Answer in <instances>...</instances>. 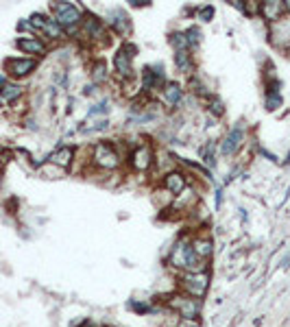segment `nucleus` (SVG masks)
Listing matches in <instances>:
<instances>
[{
  "instance_id": "f257e3e1",
  "label": "nucleus",
  "mask_w": 290,
  "mask_h": 327,
  "mask_svg": "<svg viewBox=\"0 0 290 327\" xmlns=\"http://www.w3.org/2000/svg\"><path fill=\"white\" fill-rule=\"evenodd\" d=\"M168 264L172 268H177L181 273H197V271H205V262H201L197 256H194L190 240L188 238H179L170 249L168 256Z\"/></svg>"
},
{
  "instance_id": "f03ea898",
  "label": "nucleus",
  "mask_w": 290,
  "mask_h": 327,
  "mask_svg": "<svg viewBox=\"0 0 290 327\" xmlns=\"http://www.w3.org/2000/svg\"><path fill=\"white\" fill-rule=\"evenodd\" d=\"M92 164L96 166L98 170H116V168H120L122 166V159H125V155L118 151V147L116 144H112V142H107V140H103V142H96L92 147Z\"/></svg>"
},
{
  "instance_id": "7ed1b4c3",
  "label": "nucleus",
  "mask_w": 290,
  "mask_h": 327,
  "mask_svg": "<svg viewBox=\"0 0 290 327\" xmlns=\"http://www.w3.org/2000/svg\"><path fill=\"white\" fill-rule=\"evenodd\" d=\"M135 53H137V48L131 42H125L114 53V72H116V77H118L120 83H131L133 81V77H135V70H133Z\"/></svg>"
},
{
  "instance_id": "20e7f679",
  "label": "nucleus",
  "mask_w": 290,
  "mask_h": 327,
  "mask_svg": "<svg viewBox=\"0 0 290 327\" xmlns=\"http://www.w3.org/2000/svg\"><path fill=\"white\" fill-rule=\"evenodd\" d=\"M50 11H53V18L57 20V24L66 31V35L81 28L83 11L75 3H53L50 5Z\"/></svg>"
},
{
  "instance_id": "39448f33",
  "label": "nucleus",
  "mask_w": 290,
  "mask_h": 327,
  "mask_svg": "<svg viewBox=\"0 0 290 327\" xmlns=\"http://www.w3.org/2000/svg\"><path fill=\"white\" fill-rule=\"evenodd\" d=\"M179 288L181 293L192 297V299H203L209 288V273L207 271H197V273H181L179 277Z\"/></svg>"
},
{
  "instance_id": "423d86ee",
  "label": "nucleus",
  "mask_w": 290,
  "mask_h": 327,
  "mask_svg": "<svg viewBox=\"0 0 290 327\" xmlns=\"http://www.w3.org/2000/svg\"><path fill=\"white\" fill-rule=\"evenodd\" d=\"M168 310L179 314L181 321H197L201 314V301L192 299V297H188L184 293H177L168 297Z\"/></svg>"
},
{
  "instance_id": "0eeeda50",
  "label": "nucleus",
  "mask_w": 290,
  "mask_h": 327,
  "mask_svg": "<svg viewBox=\"0 0 290 327\" xmlns=\"http://www.w3.org/2000/svg\"><path fill=\"white\" fill-rule=\"evenodd\" d=\"M127 159H129L131 170L147 172V170L153 168V164H155V151H153V147H151L149 142H140V144H135V147H131Z\"/></svg>"
},
{
  "instance_id": "6e6552de",
  "label": "nucleus",
  "mask_w": 290,
  "mask_h": 327,
  "mask_svg": "<svg viewBox=\"0 0 290 327\" xmlns=\"http://www.w3.org/2000/svg\"><path fill=\"white\" fill-rule=\"evenodd\" d=\"M81 35H83V38H88L90 42H94V44H98L100 40L107 44V38H110V33H107L105 24L100 22V18L94 16V13H83Z\"/></svg>"
},
{
  "instance_id": "1a4fd4ad",
  "label": "nucleus",
  "mask_w": 290,
  "mask_h": 327,
  "mask_svg": "<svg viewBox=\"0 0 290 327\" xmlns=\"http://www.w3.org/2000/svg\"><path fill=\"white\" fill-rule=\"evenodd\" d=\"M5 68H7V75L9 77L24 79L38 70V59H31V57H13V59L5 61Z\"/></svg>"
},
{
  "instance_id": "9d476101",
  "label": "nucleus",
  "mask_w": 290,
  "mask_h": 327,
  "mask_svg": "<svg viewBox=\"0 0 290 327\" xmlns=\"http://www.w3.org/2000/svg\"><path fill=\"white\" fill-rule=\"evenodd\" d=\"M166 77L162 65H147L142 72V90L144 92H153V90H164Z\"/></svg>"
},
{
  "instance_id": "9b49d317",
  "label": "nucleus",
  "mask_w": 290,
  "mask_h": 327,
  "mask_svg": "<svg viewBox=\"0 0 290 327\" xmlns=\"http://www.w3.org/2000/svg\"><path fill=\"white\" fill-rule=\"evenodd\" d=\"M162 188L168 190L172 196H179L181 192L188 188V174L181 170H168L166 174H162Z\"/></svg>"
},
{
  "instance_id": "f8f14e48",
  "label": "nucleus",
  "mask_w": 290,
  "mask_h": 327,
  "mask_svg": "<svg viewBox=\"0 0 290 327\" xmlns=\"http://www.w3.org/2000/svg\"><path fill=\"white\" fill-rule=\"evenodd\" d=\"M16 46H18V50H22L24 55H31V59H35V57H44V53L48 50L46 42L42 38H35V35H28V38H18Z\"/></svg>"
},
{
  "instance_id": "ddd939ff",
  "label": "nucleus",
  "mask_w": 290,
  "mask_h": 327,
  "mask_svg": "<svg viewBox=\"0 0 290 327\" xmlns=\"http://www.w3.org/2000/svg\"><path fill=\"white\" fill-rule=\"evenodd\" d=\"M242 142H244V131H242V127H234L227 135H225V140L221 142V153H223L225 157L236 155L238 149L242 147Z\"/></svg>"
},
{
  "instance_id": "4468645a",
  "label": "nucleus",
  "mask_w": 290,
  "mask_h": 327,
  "mask_svg": "<svg viewBox=\"0 0 290 327\" xmlns=\"http://www.w3.org/2000/svg\"><path fill=\"white\" fill-rule=\"evenodd\" d=\"M190 246H192L194 256H197L201 262H207L209 258H212V253H214V242L209 240V236H203V234L194 236L190 240Z\"/></svg>"
},
{
  "instance_id": "2eb2a0df",
  "label": "nucleus",
  "mask_w": 290,
  "mask_h": 327,
  "mask_svg": "<svg viewBox=\"0 0 290 327\" xmlns=\"http://www.w3.org/2000/svg\"><path fill=\"white\" fill-rule=\"evenodd\" d=\"M72 162H75V149H72V147H61V149H57V151H53L48 155V164L61 168L63 172L70 168Z\"/></svg>"
},
{
  "instance_id": "dca6fc26",
  "label": "nucleus",
  "mask_w": 290,
  "mask_h": 327,
  "mask_svg": "<svg viewBox=\"0 0 290 327\" xmlns=\"http://www.w3.org/2000/svg\"><path fill=\"white\" fill-rule=\"evenodd\" d=\"M284 3H279V0H264L262 5H260V16H262L266 22H279L284 18Z\"/></svg>"
},
{
  "instance_id": "f3484780",
  "label": "nucleus",
  "mask_w": 290,
  "mask_h": 327,
  "mask_svg": "<svg viewBox=\"0 0 290 327\" xmlns=\"http://www.w3.org/2000/svg\"><path fill=\"white\" fill-rule=\"evenodd\" d=\"M40 33L44 35L46 40H50V42H61L63 38H66V31H63V28L57 24V20L53 16H46L44 18V24H42Z\"/></svg>"
},
{
  "instance_id": "a211bd4d",
  "label": "nucleus",
  "mask_w": 290,
  "mask_h": 327,
  "mask_svg": "<svg viewBox=\"0 0 290 327\" xmlns=\"http://www.w3.org/2000/svg\"><path fill=\"white\" fill-rule=\"evenodd\" d=\"M162 98H164V103L168 105V107L179 105L181 98H184V87H181L179 83H175V81L166 83L164 90H162Z\"/></svg>"
},
{
  "instance_id": "6ab92c4d",
  "label": "nucleus",
  "mask_w": 290,
  "mask_h": 327,
  "mask_svg": "<svg viewBox=\"0 0 290 327\" xmlns=\"http://www.w3.org/2000/svg\"><path fill=\"white\" fill-rule=\"evenodd\" d=\"M110 18H112V26H114V31L118 33V35H127L129 31H131V20H129V16L122 9H116L110 13Z\"/></svg>"
},
{
  "instance_id": "aec40b11",
  "label": "nucleus",
  "mask_w": 290,
  "mask_h": 327,
  "mask_svg": "<svg viewBox=\"0 0 290 327\" xmlns=\"http://www.w3.org/2000/svg\"><path fill=\"white\" fill-rule=\"evenodd\" d=\"M0 94H3L5 103H16L18 98L24 96V87L18 85V83H9V81H7L3 87H0Z\"/></svg>"
},
{
  "instance_id": "412c9836",
  "label": "nucleus",
  "mask_w": 290,
  "mask_h": 327,
  "mask_svg": "<svg viewBox=\"0 0 290 327\" xmlns=\"http://www.w3.org/2000/svg\"><path fill=\"white\" fill-rule=\"evenodd\" d=\"M175 65H177L179 72H184V75H192L194 61H192L190 50H181V53H175Z\"/></svg>"
},
{
  "instance_id": "4be33fe9",
  "label": "nucleus",
  "mask_w": 290,
  "mask_h": 327,
  "mask_svg": "<svg viewBox=\"0 0 290 327\" xmlns=\"http://www.w3.org/2000/svg\"><path fill=\"white\" fill-rule=\"evenodd\" d=\"M168 44L175 48V53H181V50H190V42H188L186 31H175L168 35Z\"/></svg>"
},
{
  "instance_id": "5701e85b",
  "label": "nucleus",
  "mask_w": 290,
  "mask_h": 327,
  "mask_svg": "<svg viewBox=\"0 0 290 327\" xmlns=\"http://www.w3.org/2000/svg\"><path fill=\"white\" fill-rule=\"evenodd\" d=\"M92 79H94V83H105V79H107V68H105V63L103 59H98V61H94L92 65Z\"/></svg>"
},
{
  "instance_id": "b1692460",
  "label": "nucleus",
  "mask_w": 290,
  "mask_h": 327,
  "mask_svg": "<svg viewBox=\"0 0 290 327\" xmlns=\"http://www.w3.org/2000/svg\"><path fill=\"white\" fill-rule=\"evenodd\" d=\"M186 35H188V42H190V48H197L199 42H201L199 28H186Z\"/></svg>"
},
{
  "instance_id": "393cba45",
  "label": "nucleus",
  "mask_w": 290,
  "mask_h": 327,
  "mask_svg": "<svg viewBox=\"0 0 290 327\" xmlns=\"http://www.w3.org/2000/svg\"><path fill=\"white\" fill-rule=\"evenodd\" d=\"M207 100H209V112H214L216 116H223L225 109H223V103H221V100L216 98V96H207Z\"/></svg>"
},
{
  "instance_id": "a878e982",
  "label": "nucleus",
  "mask_w": 290,
  "mask_h": 327,
  "mask_svg": "<svg viewBox=\"0 0 290 327\" xmlns=\"http://www.w3.org/2000/svg\"><path fill=\"white\" fill-rule=\"evenodd\" d=\"M199 18L203 20V22H209V20H212L214 18V7H203V9L199 11Z\"/></svg>"
},
{
  "instance_id": "bb28decb",
  "label": "nucleus",
  "mask_w": 290,
  "mask_h": 327,
  "mask_svg": "<svg viewBox=\"0 0 290 327\" xmlns=\"http://www.w3.org/2000/svg\"><path fill=\"white\" fill-rule=\"evenodd\" d=\"M281 105V98H279V94H275V96H271V94H268V98H266V109H277Z\"/></svg>"
},
{
  "instance_id": "cd10ccee",
  "label": "nucleus",
  "mask_w": 290,
  "mask_h": 327,
  "mask_svg": "<svg viewBox=\"0 0 290 327\" xmlns=\"http://www.w3.org/2000/svg\"><path fill=\"white\" fill-rule=\"evenodd\" d=\"M18 31H28V33H33L31 22H28V20H22V22H20V24H18Z\"/></svg>"
},
{
  "instance_id": "c85d7f7f",
  "label": "nucleus",
  "mask_w": 290,
  "mask_h": 327,
  "mask_svg": "<svg viewBox=\"0 0 290 327\" xmlns=\"http://www.w3.org/2000/svg\"><path fill=\"white\" fill-rule=\"evenodd\" d=\"M131 5L133 7H147V5H151V0H131Z\"/></svg>"
},
{
  "instance_id": "c756f323",
  "label": "nucleus",
  "mask_w": 290,
  "mask_h": 327,
  "mask_svg": "<svg viewBox=\"0 0 290 327\" xmlns=\"http://www.w3.org/2000/svg\"><path fill=\"white\" fill-rule=\"evenodd\" d=\"M284 11L290 13V0H286V3H284Z\"/></svg>"
},
{
  "instance_id": "7c9ffc66",
  "label": "nucleus",
  "mask_w": 290,
  "mask_h": 327,
  "mask_svg": "<svg viewBox=\"0 0 290 327\" xmlns=\"http://www.w3.org/2000/svg\"><path fill=\"white\" fill-rule=\"evenodd\" d=\"M5 83H7V79H5V77H3V75H0V87H3V85H5Z\"/></svg>"
},
{
  "instance_id": "2f4dec72",
  "label": "nucleus",
  "mask_w": 290,
  "mask_h": 327,
  "mask_svg": "<svg viewBox=\"0 0 290 327\" xmlns=\"http://www.w3.org/2000/svg\"><path fill=\"white\" fill-rule=\"evenodd\" d=\"M5 107V98H3V94H0V109Z\"/></svg>"
},
{
  "instance_id": "473e14b6",
  "label": "nucleus",
  "mask_w": 290,
  "mask_h": 327,
  "mask_svg": "<svg viewBox=\"0 0 290 327\" xmlns=\"http://www.w3.org/2000/svg\"><path fill=\"white\" fill-rule=\"evenodd\" d=\"M0 184H3V177H0Z\"/></svg>"
},
{
  "instance_id": "72a5a7b5",
  "label": "nucleus",
  "mask_w": 290,
  "mask_h": 327,
  "mask_svg": "<svg viewBox=\"0 0 290 327\" xmlns=\"http://www.w3.org/2000/svg\"><path fill=\"white\" fill-rule=\"evenodd\" d=\"M0 153H3V149H0Z\"/></svg>"
}]
</instances>
